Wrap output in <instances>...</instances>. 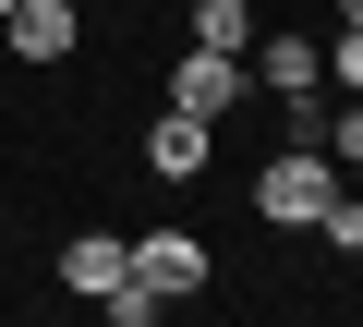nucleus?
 <instances>
[{
  "mask_svg": "<svg viewBox=\"0 0 363 327\" xmlns=\"http://www.w3.org/2000/svg\"><path fill=\"white\" fill-rule=\"evenodd\" d=\"M327 194H339V157H327V145H279L267 170H255V218H267V231H315Z\"/></svg>",
  "mask_w": 363,
  "mask_h": 327,
  "instance_id": "nucleus-1",
  "label": "nucleus"
},
{
  "mask_svg": "<svg viewBox=\"0 0 363 327\" xmlns=\"http://www.w3.org/2000/svg\"><path fill=\"white\" fill-rule=\"evenodd\" d=\"M242 97H255L242 49H182V61H169V109H194V121H230Z\"/></svg>",
  "mask_w": 363,
  "mask_h": 327,
  "instance_id": "nucleus-2",
  "label": "nucleus"
},
{
  "mask_svg": "<svg viewBox=\"0 0 363 327\" xmlns=\"http://www.w3.org/2000/svg\"><path fill=\"white\" fill-rule=\"evenodd\" d=\"M133 279H145L157 303H194V291L218 279V255H206L194 231H145V243H133Z\"/></svg>",
  "mask_w": 363,
  "mask_h": 327,
  "instance_id": "nucleus-3",
  "label": "nucleus"
},
{
  "mask_svg": "<svg viewBox=\"0 0 363 327\" xmlns=\"http://www.w3.org/2000/svg\"><path fill=\"white\" fill-rule=\"evenodd\" d=\"M0 37H13V61H73L85 49V13H73V0H13Z\"/></svg>",
  "mask_w": 363,
  "mask_h": 327,
  "instance_id": "nucleus-4",
  "label": "nucleus"
},
{
  "mask_svg": "<svg viewBox=\"0 0 363 327\" xmlns=\"http://www.w3.org/2000/svg\"><path fill=\"white\" fill-rule=\"evenodd\" d=\"M242 73H255L267 97H315V85H327V49H315V37H255Z\"/></svg>",
  "mask_w": 363,
  "mask_h": 327,
  "instance_id": "nucleus-5",
  "label": "nucleus"
},
{
  "mask_svg": "<svg viewBox=\"0 0 363 327\" xmlns=\"http://www.w3.org/2000/svg\"><path fill=\"white\" fill-rule=\"evenodd\" d=\"M121 279H133V243H121V231H73V243H61V291H85V303H109Z\"/></svg>",
  "mask_w": 363,
  "mask_h": 327,
  "instance_id": "nucleus-6",
  "label": "nucleus"
},
{
  "mask_svg": "<svg viewBox=\"0 0 363 327\" xmlns=\"http://www.w3.org/2000/svg\"><path fill=\"white\" fill-rule=\"evenodd\" d=\"M206 145H218V121L157 109V121H145V170H157V182H194V170H206Z\"/></svg>",
  "mask_w": 363,
  "mask_h": 327,
  "instance_id": "nucleus-7",
  "label": "nucleus"
},
{
  "mask_svg": "<svg viewBox=\"0 0 363 327\" xmlns=\"http://www.w3.org/2000/svg\"><path fill=\"white\" fill-rule=\"evenodd\" d=\"M194 49H255V0H194Z\"/></svg>",
  "mask_w": 363,
  "mask_h": 327,
  "instance_id": "nucleus-8",
  "label": "nucleus"
},
{
  "mask_svg": "<svg viewBox=\"0 0 363 327\" xmlns=\"http://www.w3.org/2000/svg\"><path fill=\"white\" fill-rule=\"evenodd\" d=\"M315 145L339 157V170H363V97H327V121H315Z\"/></svg>",
  "mask_w": 363,
  "mask_h": 327,
  "instance_id": "nucleus-9",
  "label": "nucleus"
},
{
  "mask_svg": "<svg viewBox=\"0 0 363 327\" xmlns=\"http://www.w3.org/2000/svg\"><path fill=\"white\" fill-rule=\"evenodd\" d=\"M315 243H327V255H363V206H351V182L327 194V218H315Z\"/></svg>",
  "mask_w": 363,
  "mask_h": 327,
  "instance_id": "nucleus-10",
  "label": "nucleus"
},
{
  "mask_svg": "<svg viewBox=\"0 0 363 327\" xmlns=\"http://www.w3.org/2000/svg\"><path fill=\"white\" fill-rule=\"evenodd\" d=\"M327 85H351V97H363V25H339V37H327Z\"/></svg>",
  "mask_w": 363,
  "mask_h": 327,
  "instance_id": "nucleus-11",
  "label": "nucleus"
},
{
  "mask_svg": "<svg viewBox=\"0 0 363 327\" xmlns=\"http://www.w3.org/2000/svg\"><path fill=\"white\" fill-rule=\"evenodd\" d=\"M339 25H363V0H339Z\"/></svg>",
  "mask_w": 363,
  "mask_h": 327,
  "instance_id": "nucleus-12",
  "label": "nucleus"
},
{
  "mask_svg": "<svg viewBox=\"0 0 363 327\" xmlns=\"http://www.w3.org/2000/svg\"><path fill=\"white\" fill-rule=\"evenodd\" d=\"M339 182H351V206H363V170H339Z\"/></svg>",
  "mask_w": 363,
  "mask_h": 327,
  "instance_id": "nucleus-13",
  "label": "nucleus"
},
{
  "mask_svg": "<svg viewBox=\"0 0 363 327\" xmlns=\"http://www.w3.org/2000/svg\"><path fill=\"white\" fill-rule=\"evenodd\" d=\"M0 13H13V0H0Z\"/></svg>",
  "mask_w": 363,
  "mask_h": 327,
  "instance_id": "nucleus-14",
  "label": "nucleus"
}]
</instances>
